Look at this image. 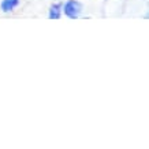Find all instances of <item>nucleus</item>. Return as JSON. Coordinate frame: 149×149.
Returning <instances> with one entry per match:
<instances>
[{
	"label": "nucleus",
	"instance_id": "obj_2",
	"mask_svg": "<svg viewBox=\"0 0 149 149\" xmlns=\"http://www.w3.org/2000/svg\"><path fill=\"white\" fill-rule=\"evenodd\" d=\"M18 1L19 0H3V3H1V8H3V11H6V13L13 11V10L18 6Z\"/></svg>",
	"mask_w": 149,
	"mask_h": 149
},
{
	"label": "nucleus",
	"instance_id": "obj_1",
	"mask_svg": "<svg viewBox=\"0 0 149 149\" xmlns=\"http://www.w3.org/2000/svg\"><path fill=\"white\" fill-rule=\"evenodd\" d=\"M81 13H82V6L81 3H78L75 0H68L67 3L64 4V14L67 15L68 18L75 19L79 17Z\"/></svg>",
	"mask_w": 149,
	"mask_h": 149
},
{
	"label": "nucleus",
	"instance_id": "obj_3",
	"mask_svg": "<svg viewBox=\"0 0 149 149\" xmlns=\"http://www.w3.org/2000/svg\"><path fill=\"white\" fill-rule=\"evenodd\" d=\"M49 18L51 19H59L60 18V6L54 4L49 10Z\"/></svg>",
	"mask_w": 149,
	"mask_h": 149
}]
</instances>
